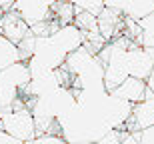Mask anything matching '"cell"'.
I'll list each match as a JSON object with an SVG mask.
<instances>
[{
    "label": "cell",
    "instance_id": "cell-19",
    "mask_svg": "<svg viewBox=\"0 0 154 144\" xmlns=\"http://www.w3.org/2000/svg\"><path fill=\"white\" fill-rule=\"evenodd\" d=\"M96 144H120V130L110 132L108 136H104V138H102V140H98Z\"/></svg>",
    "mask_w": 154,
    "mask_h": 144
},
{
    "label": "cell",
    "instance_id": "cell-3",
    "mask_svg": "<svg viewBox=\"0 0 154 144\" xmlns=\"http://www.w3.org/2000/svg\"><path fill=\"white\" fill-rule=\"evenodd\" d=\"M54 4L56 2L52 0H14L12 10L18 12L28 28H34L38 24L54 20Z\"/></svg>",
    "mask_w": 154,
    "mask_h": 144
},
{
    "label": "cell",
    "instance_id": "cell-18",
    "mask_svg": "<svg viewBox=\"0 0 154 144\" xmlns=\"http://www.w3.org/2000/svg\"><path fill=\"white\" fill-rule=\"evenodd\" d=\"M138 26H140V30H144V32H152L154 34V12L150 14V16H146L144 20H140Z\"/></svg>",
    "mask_w": 154,
    "mask_h": 144
},
{
    "label": "cell",
    "instance_id": "cell-10",
    "mask_svg": "<svg viewBox=\"0 0 154 144\" xmlns=\"http://www.w3.org/2000/svg\"><path fill=\"white\" fill-rule=\"evenodd\" d=\"M124 30V16L118 10L112 8H104L102 14L98 16V32L106 42H112L114 38H118V32Z\"/></svg>",
    "mask_w": 154,
    "mask_h": 144
},
{
    "label": "cell",
    "instance_id": "cell-15",
    "mask_svg": "<svg viewBox=\"0 0 154 144\" xmlns=\"http://www.w3.org/2000/svg\"><path fill=\"white\" fill-rule=\"evenodd\" d=\"M74 24L78 26L84 34H92V32H98V18L88 14V12H76Z\"/></svg>",
    "mask_w": 154,
    "mask_h": 144
},
{
    "label": "cell",
    "instance_id": "cell-6",
    "mask_svg": "<svg viewBox=\"0 0 154 144\" xmlns=\"http://www.w3.org/2000/svg\"><path fill=\"white\" fill-rule=\"evenodd\" d=\"M106 8L118 10L128 20L140 22L154 12V0H106Z\"/></svg>",
    "mask_w": 154,
    "mask_h": 144
},
{
    "label": "cell",
    "instance_id": "cell-13",
    "mask_svg": "<svg viewBox=\"0 0 154 144\" xmlns=\"http://www.w3.org/2000/svg\"><path fill=\"white\" fill-rule=\"evenodd\" d=\"M74 18H76V10L72 2H56L54 4V20L60 26L74 24Z\"/></svg>",
    "mask_w": 154,
    "mask_h": 144
},
{
    "label": "cell",
    "instance_id": "cell-7",
    "mask_svg": "<svg viewBox=\"0 0 154 144\" xmlns=\"http://www.w3.org/2000/svg\"><path fill=\"white\" fill-rule=\"evenodd\" d=\"M154 126V96L150 92H146V98L142 102L134 104L132 108V116L124 130L128 132H142Z\"/></svg>",
    "mask_w": 154,
    "mask_h": 144
},
{
    "label": "cell",
    "instance_id": "cell-14",
    "mask_svg": "<svg viewBox=\"0 0 154 144\" xmlns=\"http://www.w3.org/2000/svg\"><path fill=\"white\" fill-rule=\"evenodd\" d=\"M74 10L76 12H88L92 16H100L102 10L106 8V2L104 0H74Z\"/></svg>",
    "mask_w": 154,
    "mask_h": 144
},
{
    "label": "cell",
    "instance_id": "cell-5",
    "mask_svg": "<svg viewBox=\"0 0 154 144\" xmlns=\"http://www.w3.org/2000/svg\"><path fill=\"white\" fill-rule=\"evenodd\" d=\"M154 68V50H144V48L132 44L128 48V70L132 78L138 80H148Z\"/></svg>",
    "mask_w": 154,
    "mask_h": 144
},
{
    "label": "cell",
    "instance_id": "cell-21",
    "mask_svg": "<svg viewBox=\"0 0 154 144\" xmlns=\"http://www.w3.org/2000/svg\"><path fill=\"white\" fill-rule=\"evenodd\" d=\"M0 144H24V142H20V140H16V138H12L10 134H6L4 130H0Z\"/></svg>",
    "mask_w": 154,
    "mask_h": 144
},
{
    "label": "cell",
    "instance_id": "cell-1",
    "mask_svg": "<svg viewBox=\"0 0 154 144\" xmlns=\"http://www.w3.org/2000/svg\"><path fill=\"white\" fill-rule=\"evenodd\" d=\"M32 82V74L26 62L12 64L10 68L0 72V116L10 112L14 102L22 98V90Z\"/></svg>",
    "mask_w": 154,
    "mask_h": 144
},
{
    "label": "cell",
    "instance_id": "cell-17",
    "mask_svg": "<svg viewBox=\"0 0 154 144\" xmlns=\"http://www.w3.org/2000/svg\"><path fill=\"white\" fill-rule=\"evenodd\" d=\"M120 144H140V132L120 130Z\"/></svg>",
    "mask_w": 154,
    "mask_h": 144
},
{
    "label": "cell",
    "instance_id": "cell-8",
    "mask_svg": "<svg viewBox=\"0 0 154 144\" xmlns=\"http://www.w3.org/2000/svg\"><path fill=\"white\" fill-rule=\"evenodd\" d=\"M50 38L64 56H68V54H72V52H76L78 48L84 46V32H82L76 24L60 26Z\"/></svg>",
    "mask_w": 154,
    "mask_h": 144
},
{
    "label": "cell",
    "instance_id": "cell-4",
    "mask_svg": "<svg viewBox=\"0 0 154 144\" xmlns=\"http://www.w3.org/2000/svg\"><path fill=\"white\" fill-rule=\"evenodd\" d=\"M132 108H134V104L126 102L114 94H108V98L102 104V118L108 122L112 130H124L132 116Z\"/></svg>",
    "mask_w": 154,
    "mask_h": 144
},
{
    "label": "cell",
    "instance_id": "cell-2",
    "mask_svg": "<svg viewBox=\"0 0 154 144\" xmlns=\"http://www.w3.org/2000/svg\"><path fill=\"white\" fill-rule=\"evenodd\" d=\"M0 130H4L6 134H10L12 138L20 140V142L28 144L38 136L36 132V122L34 116L30 112V108H18L10 110L6 114L0 116Z\"/></svg>",
    "mask_w": 154,
    "mask_h": 144
},
{
    "label": "cell",
    "instance_id": "cell-9",
    "mask_svg": "<svg viewBox=\"0 0 154 144\" xmlns=\"http://www.w3.org/2000/svg\"><path fill=\"white\" fill-rule=\"evenodd\" d=\"M28 32H30L28 24L18 16V12L6 10L4 14L0 16V34L4 36L6 40H10L12 44L18 46V44L28 36Z\"/></svg>",
    "mask_w": 154,
    "mask_h": 144
},
{
    "label": "cell",
    "instance_id": "cell-16",
    "mask_svg": "<svg viewBox=\"0 0 154 144\" xmlns=\"http://www.w3.org/2000/svg\"><path fill=\"white\" fill-rule=\"evenodd\" d=\"M28 144H66L60 134H40Z\"/></svg>",
    "mask_w": 154,
    "mask_h": 144
},
{
    "label": "cell",
    "instance_id": "cell-20",
    "mask_svg": "<svg viewBox=\"0 0 154 144\" xmlns=\"http://www.w3.org/2000/svg\"><path fill=\"white\" fill-rule=\"evenodd\" d=\"M140 144H154V126L140 132Z\"/></svg>",
    "mask_w": 154,
    "mask_h": 144
},
{
    "label": "cell",
    "instance_id": "cell-11",
    "mask_svg": "<svg viewBox=\"0 0 154 144\" xmlns=\"http://www.w3.org/2000/svg\"><path fill=\"white\" fill-rule=\"evenodd\" d=\"M146 92H148L146 82L130 76V78H126L114 92H110V94H114V96L122 98V100H126V102H130V104H138L146 98Z\"/></svg>",
    "mask_w": 154,
    "mask_h": 144
},
{
    "label": "cell",
    "instance_id": "cell-22",
    "mask_svg": "<svg viewBox=\"0 0 154 144\" xmlns=\"http://www.w3.org/2000/svg\"><path fill=\"white\" fill-rule=\"evenodd\" d=\"M146 88H148V92L154 96V68H152V74H150L148 80H146Z\"/></svg>",
    "mask_w": 154,
    "mask_h": 144
},
{
    "label": "cell",
    "instance_id": "cell-23",
    "mask_svg": "<svg viewBox=\"0 0 154 144\" xmlns=\"http://www.w3.org/2000/svg\"><path fill=\"white\" fill-rule=\"evenodd\" d=\"M12 4H14V0H12V2H0V16H2L6 10H12Z\"/></svg>",
    "mask_w": 154,
    "mask_h": 144
},
{
    "label": "cell",
    "instance_id": "cell-12",
    "mask_svg": "<svg viewBox=\"0 0 154 144\" xmlns=\"http://www.w3.org/2000/svg\"><path fill=\"white\" fill-rule=\"evenodd\" d=\"M18 62H22V56H20L18 46L12 44L10 40H6L4 36L0 34V72L10 68L12 64H18Z\"/></svg>",
    "mask_w": 154,
    "mask_h": 144
}]
</instances>
